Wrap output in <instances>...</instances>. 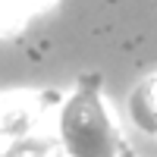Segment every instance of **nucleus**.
<instances>
[{
    "mask_svg": "<svg viewBox=\"0 0 157 157\" xmlns=\"http://www.w3.org/2000/svg\"><path fill=\"white\" fill-rule=\"evenodd\" d=\"M60 138L72 157H113L116 129L94 91H78L63 107Z\"/></svg>",
    "mask_w": 157,
    "mask_h": 157,
    "instance_id": "nucleus-1",
    "label": "nucleus"
},
{
    "mask_svg": "<svg viewBox=\"0 0 157 157\" xmlns=\"http://www.w3.org/2000/svg\"><path fill=\"white\" fill-rule=\"evenodd\" d=\"M129 107H132V120L138 123V129L157 135V75L135 88Z\"/></svg>",
    "mask_w": 157,
    "mask_h": 157,
    "instance_id": "nucleus-2",
    "label": "nucleus"
},
{
    "mask_svg": "<svg viewBox=\"0 0 157 157\" xmlns=\"http://www.w3.org/2000/svg\"><path fill=\"white\" fill-rule=\"evenodd\" d=\"M32 3H44V0H0V19L10 25V10H22V6H32Z\"/></svg>",
    "mask_w": 157,
    "mask_h": 157,
    "instance_id": "nucleus-3",
    "label": "nucleus"
}]
</instances>
